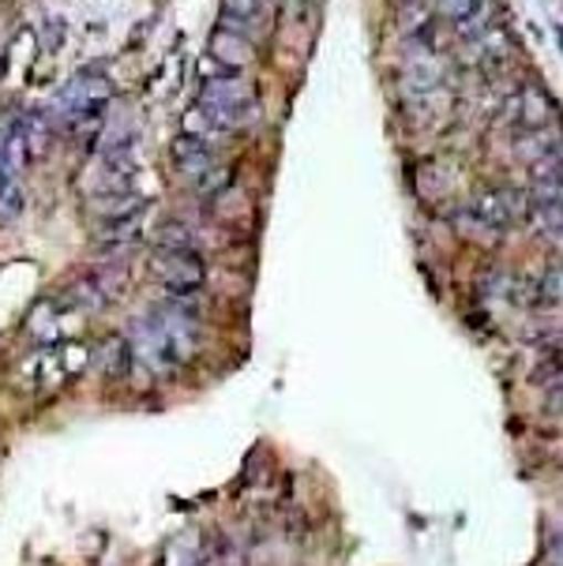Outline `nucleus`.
Here are the masks:
<instances>
[{
    "label": "nucleus",
    "mask_w": 563,
    "mask_h": 566,
    "mask_svg": "<svg viewBox=\"0 0 563 566\" xmlns=\"http://www.w3.org/2000/svg\"><path fill=\"white\" fill-rule=\"evenodd\" d=\"M110 102V91L102 80H94V75H80L69 91L61 94V105H56V113H61V124L69 132L83 128V124L98 120L102 109H106Z\"/></svg>",
    "instance_id": "nucleus-5"
},
{
    "label": "nucleus",
    "mask_w": 563,
    "mask_h": 566,
    "mask_svg": "<svg viewBox=\"0 0 563 566\" xmlns=\"http://www.w3.org/2000/svg\"><path fill=\"white\" fill-rule=\"evenodd\" d=\"M98 368L106 371V376H124V371L132 368V349L124 338H113L106 342V349L98 353Z\"/></svg>",
    "instance_id": "nucleus-8"
},
{
    "label": "nucleus",
    "mask_w": 563,
    "mask_h": 566,
    "mask_svg": "<svg viewBox=\"0 0 563 566\" xmlns=\"http://www.w3.org/2000/svg\"><path fill=\"white\" fill-rule=\"evenodd\" d=\"M174 158H177V169H185L188 177H207L215 166V150L207 147L199 136H185V139H177V147H174Z\"/></svg>",
    "instance_id": "nucleus-6"
},
{
    "label": "nucleus",
    "mask_w": 563,
    "mask_h": 566,
    "mask_svg": "<svg viewBox=\"0 0 563 566\" xmlns=\"http://www.w3.org/2000/svg\"><path fill=\"white\" fill-rule=\"evenodd\" d=\"M155 244L161 252H196V233L185 222H161L155 229Z\"/></svg>",
    "instance_id": "nucleus-7"
},
{
    "label": "nucleus",
    "mask_w": 563,
    "mask_h": 566,
    "mask_svg": "<svg viewBox=\"0 0 563 566\" xmlns=\"http://www.w3.org/2000/svg\"><path fill=\"white\" fill-rule=\"evenodd\" d=\"M150 277L166 285L174 296H196L207 282V266L199 252H155L150 259Z\"/></svg>",
    "instance_id": "nucleus-4"
},
{
    "label": "nucleus",
    "mask_w": 563,
    "mask_h": 566,
    "mask_svg": "<svg viewBox=\"0 0 563 566\" xmlns=\"http://www.w3.org/2000/svg\"><path fill=\"white\" fill-rule=\"evenodd\" d=\"M199 345V308L192 296H174V301H161L158 308H150L143 319L132 323L128 349L143 368L166 376L177 371L180 364L192 360Z\"/></svg>",
    "instance_id": "nucleus-1"
},
{
    "label": "nucleus",
    "mask_w": 563,
    "mask_h": 566,
    "mask_svg": "<svg viewBox=\"0 0 563 566\" xmlns=\"http://www.w3.org/2000/svg\"><path fill=\"white\" fill-rule=\"evenodd\" d=\"M519 210H522V196H514L508 188H496V191H484L473 207H466V214L458 218V222H462L466 233L496 241V233H503V229L519 218Z\"/></svg>",
    "instance_id": "nucleus-3"
},
{
    "label": "nucleus",
    "mask_w": 563,
    "mask_h": 566,
    "mask_svg": "<svg viewBox=\"0 0 563 566\" xmlns=\"http://www.w3.org/2000/svg\"><path fill=\"white\" fill-rule=\"evenodd\" d=\"M199 109H204V117L211 120V128L233 132V128L252 124L256 98L237 80H215L204 86V94H199Z\"/></svg>",
    "instance_id": "nucleus-2"
}]
</instances>
